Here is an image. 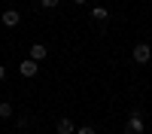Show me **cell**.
I'll return each mask as SVG.
<instances>
[{"label": "cell", "mask_w": 152, "mask_h": 134, "mask_svg": "<svg viewBox=\"0 0 152 134\" xmlns=\"http://www.w3.org/2000/svg\"><path fill=\"white\" fill-rule=\"evenodd\" d=\"M125 134H143V110H140V107L131 113L128 125H125Z\"/></svg>", "instance_id": "1"}, {"label": "cell", "mask_w": 152, "mask_h": 134, "mask_svg": "<svg viewBox=\"0 0 152 134\" xmlns=\"http://www.w3.org/2000/svg\"><path fill=\"white\" fill-rule=\"evenodd\" d=\"M131 58L137 61V64H149V61H152V46L137 43V46H134V52H131Z\"/></svg>", "instance_id": "2"}, {"label": "cell", "mask_w": 152, "mask_h": 134, "mask_svg": "<svg viewBox=\"0 0 152 134\" xmlns=\"http://www.w3.org/2000/svg\"><path fill=\"white\" fill-rule=\"evenodd\" d=\"M18 70H21V76H24V79H34V76H37V70H40V64H37V61H31V58H24L21 64H18Z\"/></svg>", "instance_id": "3"}, {"label": "cell", "mask_w": 152, "mask_h": 134, "mask_svg": "<svg viewBox=\"0 0 152 134\" xmlns=\"http://www.w3.org/2000/svg\"><path fill=\"white\" fill-rule=\"evenodd\" d=\"M18 21H21L18 9H3V15H0V24H3V28H15Z\"/></svg>", "instance_id": "4"}, {"label": "cell", "mask_w": 152, "mask_h": 134, "mask_svg": "<svg viewBox=\"0 0 152 134\" xmlns=\"http://www.w3.org/2000/svg\"><path fill=\"white\" fill-rule=\"evenodd\" d=\"M46 55H49V49H46L43 43H34V46H31V61H37V64H40Z\"/></svg>", "instance_id": "5"}, {"label": "cell", "mask_w": 152, "mask_h": 134, "mask_svg": "<svg viewBox=\"0 0 152 134\" xmlns=\"http://www.w3.org/2000/svg\"><path fill=\"white\" fill-rule=\"evenodd\" d=\"M55 131L58 134H76V128H73V122L64 116V119H58V125H55Z\"/></svg>", "instance_id": "6"}, {"label": "cell", "mask_w": 152, "mask_h": 134, "mask_svg": "<svg viewBox=\"0 0 152 134\" xmlns=\"http://www.w3.org/2000/svg\"><path fill=\"white\" fill-rule=\"evenodd\" d=\"M91 18H94V21H107V18H110V9L94 6V9H91Z\"/></svg>", "instance_id": "7"}, {"label": "cell", "mask_w": 152, "mask_h": 134, "mask_svg": "<svg viewBox=\"0 0 152 134\" xmlns=\"http://www.w3.org/2000/svg\"><path fill=\"white\" fill-rule=\"evenodd\" d=\"M9 116H12V104L3 101V104H0V119H9Z\"/></svg>", "instance_id": "8"}, {"label": "cell", "mask_w": 152, "mask_h": 134, "mask_svg": "<svg viewBox=\"0 0 152 134\" xmlns=\"http://www.w3.org/2000/svg\"><path fill=\"white\" fill-rule=\"evenodd\" d=\"M31 122H34V116H31V113H21V116H18V128H28Z\"/></svg>", "instance_id": "9"}, {"label": "cell", "mask_w": 152, "mask_h": 134, "mask_svg": "<svg viewBox=\"0 0 152 134\" xmlns=\"http://www.w3.org/2000/svg\"><path fill=\"white\" fill-rule=\"evenodd\" d=\"M40 6H43V9H58L61 0H40Z\"/></svg>", "instance_id": "10"}, {"label": "cell", "mask_w": 152, "mask_h": 134, "mask_svg": "<svg viewBox=\"0 0 152 134\" xmlns=\"http://www.w3.org/2000/svg\"><path fill=\"white\" fill-rule=\"evenodd\" d=\"M76 134H97V131H94V128H88V125H85V128H79V131H76Z\"/></svg>", "instance_id": "11"}, {"label": "cell", "mask_w": 152, "mask_h": 134, "mask_svg": "<svg viewBox=\"0 0 152 134\" xmlns=\"http://www.w3.org/2000/svg\"><path fill=\"white\" fill-rule=\"evenodd\" d=\"M3 79H6V67L0 64V82H3Z\"/></svg>", "instance_id": "12"}, {"label": "cell", "mask_w": 152, "mask_h": 134, "mask_svg": "<svg viewBox=\"0 0 152 134\" xmlns=\"http://www.w3.org/2000/svg\"><path fill=\"white\" fill-rule=\"evenodd\" d=\"M73 3H76V6H82V3H88V0H73Z\"/></svg>", "instance_id": "13"}]
</instances>
